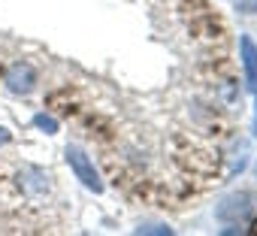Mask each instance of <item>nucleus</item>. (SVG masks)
Wrapping results in <instances>:
<instances>
[{
  "label": "nucleus",
  "mask_w": 257,
  "mask_h": 236,
  "mask_svg": "<svg viewBox=\"0 0 257 236\" xmlns=\"http://www.w3.org/2000/svg\"><path fill=\"white\" fill-rule=\"evenodd\" d=\"M64 158H67V164H70V170L76 173V179L88 188V191H94V194H100L103 191V182H100V173L94 170V164H91V158L79 149V146H67L64 149Z\"/></svg>",
  "instance_id": "obj_1"
},
{
  "label": "nucleus",
  "mask_w": 257,
  "mask_h": 236,
  "mask_svg": "<svg viewBox=\"0 0 257 236\" xmlns=\"http://www.w3.org/2000/svg\"><path fill=\"white\" fill-rule=\"evenodd\" d=\"M218 218L221 221H245L248 215H251V194H230V197H224L221 203H218Z\"/></svg>",
  "instance_id": "obj_2"
},
{
  "label": "nucleus",
  "mask_w": 257,
  "mask_h": 236,
  "mask_svg": "<svg viewBox=\"0 0 257 236\" xmlns=\"http://www.w3.org/2000/svg\"><path fill=\"white\" fill-rule=\"evenodd\" d=\"M7 88L13 94H31L37 88V70L31 64H13L7 73Z\"/></svg>",
  "instance_id": "obj_3"
},
{
  "label": "nucleus",
  "mask_w": 257,
  "mask_h": 236,
  "mask_svg": "<svg viewBox=\"0 0 257 236\" xmlns=\"http://www.w3.org/2000/svg\"><path fill=\"white\" fill-rule=\"evenodd\" d=\"M239 49H242V67H245V82H248V91L257 94V46L242 37L239 40Z\"/></svg>",
  "instance_id": "obj_4"
},
{
  "label": "nucleus",
  "mask_w": 257,
  "mask_h": 236,
  "mask_svg": "<svg viewBox=\"0 0 257 236\" xmlns=\"http://www.w3.org/2000/svg\"><path fill=\"white\" fill-rule=\"evenodd\" d=\"M34 125H37V128L43 131V134H49V137H52V134H58V122H55L52 115H46V112L34 115Z\"/></svg>",
  "instance_id": "obj_5"
},
{
  "label": "nucleus",
  "mask_w": 257,
  "mask_h": 236,
  "mask_svg": "<svg viewBox=\"0 0 257 236\" xmlns=\"http://www.w3.org/2000/svg\"><path fill=\"white\" fill-rule=\"evenodd\" d=\"M236 7H239V13L254 16V13H257V0H236Z\"/></svg>",
  "instance_id": "obj_6"
},
{
  "label": "nucleus",
  "mask_w": 257,
  "mask_h": 236,
  "mask_svg": "<svg viewBox=\"0 0 257 236\" xmlns=\"http://www.w3.org/2000/svg\"><path fill=\"white\" fill-rule=\"evenodd\" d=\"M140 233H170V227H140Z\"/></svg>",
  "instance_id": "obj_7"
},
{
  "label": "nucleus",
  "mask_w": 257,
  "mask_h": 236,
  "mask_svg": "<svg viewBox=\"0 0 257 236\" xmlns=\"http://www.w3.org/2000/svg\"><path fill=\"white\" fill-rule=\"evenodd\" d=\"M10 140H13V134H10V131H7V128H0V146H7V143H10Z\"/></svg>",
  "instance_id": "obj_8"
},
{
  "label": "nucleus",
  "mask_w": 257,
  "mask_h": 236,
  "mask_svg": "<svg viewBox=\"0 0 257 236\" xmlns=\"http://www.w3.org/2000/svg\"><path fill=\"white\" fill-rule=\"evenodd\" d=\"M254 137H257V112H254Z\"/></svg>",
  "instance_id": "obj_9"
}]
</instances>
